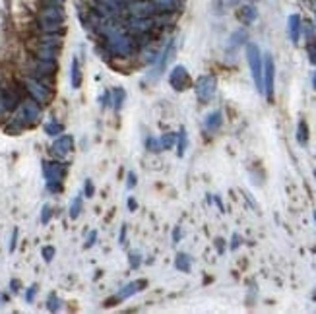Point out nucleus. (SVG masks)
Here are the masks:
<instances>
[{
    "label": "nucleus",
    "mask_w": 316,
    "mask_h": 314,
    "mask_svg": "<svg viewBox=\"0 0 316 314\" xmlns=\"http://www.w3.org/2000/svg\"><path fill=\"white\" fill-rule=\"evenodd\" d=\"M223 125V113L221 111H214V113H210L206 119H204V128L208 130V132H218Z\"/></svg>",
    "instance_id": "nucleus-14"
},
{
    "label": "nucleus",
    "mask_w": 316,
    "mask_h": 314,
    "mask_svg": "<svg viewBox=\"0 0 316 314\" xmlns=\"http://www.w3.org/2000/svg\"><path fill=\"white\" fill-rule=\"evenodd\" d=\"M315 179H316V171H315Z\"/></svg>",
    "instance_id": "nucleus-47"
},
{
    "label": "nucleus",
    "mask_w": 316,
    "mask_h": 314,
    "mask_svg": "<svg viewBox=\"0 0 316 314\" xmlns=\"http://www.w3.org/2000/svg\"><path fill=\"white\" fill-rule=\"evenodd\" d=\"M121 245H126V225L121 227V239H119Z\"/></svg>",
    "instance_id": "nucleus-42"
},
{
    "label": "nucleus",
    "mask_w": 316,
    "mask_h": 314,
    "mask_svg": "<svg viewBox=\"0 0 316 314\" xmlns=\"http://www.w3.org/2000/svg\"><path fill=\"white\" fill-rule=\"evenodd\" d=\"M144 287H146V280H136V282L128 283V285H125L123 289H119V291L115 293V297H113V299H109V301H107V307H111L113 303H123V301H126V299H130L132 295L140 293Z\"/></svg>",
    "instance_id": "nucleus-10"
},
{
    "label": "nucleus",
    "mask_w": 316,
    "mask_h": 314,
    "mask_svg": "<svg viewBox=\"0 0 316 314\" xmlns=\"http://www.w3.org/2000/svg\"><path fill=\"white\" fill-rule=\"evenodd\" d=\"M18 235H20V231H18V229H14V231H12V239H10V245H8V251H10V252L16 251V245H18Z\"/></svg>",
    "instance_id": "nucleus-35"
},
{
    "label": "nucleus",
    "mask_w": 316,
    "mask_h": 314,
    "mask_svg": "<svg viewBox=\"0 0 316 314\" xmlns=\"http://www.w3.org/2000/svg\"><path fill=\"white\" fill-rule=\"evenodd\" d=\"M239 247H241V235L235 233V235L231 237V251H237Z\"/></svg>",
    "instance_id": "nucleus-37"
},
{
    "label": "nucleus",
    "mask_w": 316,
    "mask_h": 314,
    "mask_svg": "<svg viewBox=\"0 0 316 314\" xmlns=\"http://www.w3.org/2000/svg\"><path fill=\"white\" fill-rule=\"evenodd\" d=\"M313 86H315V90H316V72H315V76H313Z\"/></svg>",
    "instance_id": "nucleus-45"
},
{
    "label": "nucleus",
    "mask_w": 316,
    "mask_h": 314,
    "mask_svg": "<svg viewBox=\"0 0 316 314\" xmlns=\"http://www.w3.org/2000/svg\"><path fill=\"white\" fill-rule=\"evenodd\" d=\"M84 210V194H76L70 202V220H78Z\"/></svg>",
    "instance_id": "nucleus-17"
},
{
    "label": "nucleus",
    "mask_w": 316,
    "mask_h": 314,
    "mask_svg": "<svg viewBox=\"0 0 316 314\" xmlns=\"http://www.w3.org/2000/svg\"><path fill=\"white\" fill-rule=\"evenodd\" d=\"M111 97H113V109L119 113L123 107H125V101H126V92L123 88H115L111 92Z\"/></svg>",
    "instance_id": "nucleus-20"
},
{
    "label": "nucleus",
    "mask_w": 316,
    "mask_h": 314,
    "mask_svg": "<svg viewBox=\"0 0 316 314\" xmlns=\"http://www.w3.org/2000/svg\"><path fill=\"white\" fill-rule=\"evenodd\" d=\"M247 61L251 66V74H253L254 86H256L258 94H264V78H262L264 59H262V53H260L256 43H247Z\"/></svg>",
    "instance_id": "nucleus-2"
},
{
    "label": "nucleus",
    "mask_w": 316,
    "mask_h": 314,
    "mask_svg": "<svg viewBox=\"0 0 316 314\" xmlns=\"http://www.w3.org/2000/svg\"><path fill=\"white\" fill-rule=\"evenodd\" d=\"M187 148H189V134H187V128H181V132L177 136V156L185 157Z\"/></svg>",
    "instance_id": "nucleus-21"
},
{
    "label": "nucleus",
    "mask_w": 316,
    "mask_h": 314,
    "mask_svg": "<svg viewBox=\"0 0 316 314\" xmlns=\"http://www.w3.org/2000/svg\"><path fill=\"white\" fill-rule=\"evenodd\" d=\"M169 86H171L175 92H185V90H189L190 86H192L189 70H187L183 64H177V66L171 70V74H169Z\"/></svg>",
    "instance_id": "nucleus-5"
},
{
    "label": "nucleus",
    "mask_w": 316,
    "mask_h": 314,
    "mask_svg": "<svg viewBox=\"0 0 316 314\" xmlns=\"http://www.w3.org/2000/svg\"><path fill=\"white\" fill-rule=\"evenodd\" d=\"M126 204H128V210H130V212H136V210H138V202H136V200H134L132 196L128 198Z\"/></svg>",
    "instance_id": "nucleus-40"
},
{
    "label": "nucleus",
    "mask_w": 316,
    "mask_h": 314,
    "mask_svg": "<svg viewBox=\"0 0 316 314\" xmlns=\"http://www.w3.org/2000/svg\"><path fill=\"white\" fill-rule=\"evenodd\" d=\"M74 150V138L70 134H61L51 146V154L55 159H66Z\"/></svg>",
    "instance_id": "nucleus-8"
},
{
    "label": "nucleus",
    "mask_w": 316,
    "mask_h": 314,
    "mask_svg": "<svg viewBox=\"0 0 316 314\" xmlns=\"http://www.w3.org/2000/svg\"><path fill=\"white\" fill-rule=\"evenodd\" d=\"M136 185H138V177H136V173H134V171H130V173H128V177H126V188L132 190Z\"/></svg>",
    "instance_id": "nucleus-34"
},
{
    "label": "nucleus",
    "mask_w": 316,
    "mask_h": 314,
    "mask_svg": "<svg viewBox=\"0 0 316 314\" xmlns=\"http://www.w3.org/2000/svg\"><path fill=\"white\" fill-rule=\"evenodd\" d=\"M175 268L179 272H183V274H189L190 270H192V258H190L189 254H185V252H179L177 258H175Z\"/></svg>",
    "instance_id": "nucleus-15"
},
{
    "label": "nucleus",
    "mask_w": 316,
    "mask_h": 314,
    "mask_svg": "<svg viewBox=\"0 0 316 314\" xmlns=\"http://www.w3.org/2000/svg\"><path fill=\"white\" fill-rule=\"evenodd\" d=\"M84 194H86L88 198H94L95 187H94V181H92V179H88V181H86V185H84Z\"/></svg>",
    "instance_id": "nucleus-33"
},
{
    "label": "nucleus",
    "mask_w": 316,
    "mask_h": 314,
    "mask_svg": "<svg viewBox=\"0 0 316 314\" xmlns=\"http://www.w3.org/2000/svg\"><path fill=\"white\" fill-rule=\"evenodd\" d=\"M159 142H161V150H171L175 144H177V134H173V132H167V134H163L161 138H159Z\"/></svg>",
    "instance_id": "nucleus-23"
},
{
    "label": "nucleus",
    "mask_w": 316,
    "mask_h": 314,
    "mask_svg": "<svg viewBox=\"0 0 316 314\" xmlns=\"http://www.w3.org/2000/svg\"><path fill=\"white\" fill-rule=\"evenodd\" d=\"M109 49L119 57H128L132 53V43L121 33H109Z\"/></svg>",
    "instance_id": "nucleus-11"
},
{
    "label": "nucleus",
    "mask_w": 316,
    "mask_h": 314,
    "mask_svg": "<svg viewBox=\"0 0 316 314\" xmlns=\"http://www.w3.org/2000/svg\"><path fill=\"white\" fill-rule=\"evenodd\" d=\"M194 90H196V97L200 99V103H210V101L216 97V92H218V80H216V76H210V74L200 76V78L196 80Z\"/></svg>",
    "instance_id": "nucleus-4"
},
{
    "label": "nucleus",
    "mask_w": 316,
    "mask_h": 314,
    "mask_svg": "<svg viewBox=\"0 0 316 314\" xmlns=\"http://www.w3.org/2000/svg\"><path fill=\"white\" fill-rule=\"evenodd\" d=\"M297 142L301 146H307V142H309V128H307L305 121H301L299 126H297Z\"/></svg>",
    "instance_id": "nucleus-25"
},
{
    "label": "nucleus",
    "mask_w": 316,
    "mask_h": 314,
    "mask_svg": "<svg viewBox=\"0 0 316 314\" xmlns=\"http://www.w3.org/2000/svg\"><path fill=\"white\" fill-rule=\"evenodd\" d=\"M82 66H80V61L78 57L72 59V64H70V84H72V90H80L82 88Z\"/></svg>",
    "instance_id": "nucleus-12"
},
{
    "label": "nucleus",
    "mask_w": 316,
    "mask_h": 314,
    "mask_svg": "<svg viewBox=\"0 0 316 314\" xmlns=\"http://www.w3.org/2000/svg\"><path fill=\"white\" fill-rule=\"evenodd\" d=\"M37 59H45V61H57L59 59V49L55 47H47V45H39L37 49Z\"/></svg>",
    "instance_id": "nucleus-18"
},
{
    "label": "nucleus",
    "mask_w": 316,
    "mask_h": 314,
    "mask_svg": "<svg viewBox=\"0 0 316 314\" xmlns=\"http://www.w3.org/2000/svg\"><path fill=\"white\" fill-rule=\"evenodd\" d=\"M55 254H57L55 247H43V249H41V256H43V260H45L47 264H49V262H53Z\"/></svg>",
    "instance_id": "nucleus-28"
},
{
    "label": "nucleus",
    "mask_w": 316,
    "mask_h": 314,
    "mask_svg": "<svg viewBox=\"0 0 316 314\" xmlns=\"http://www.w3.org/2000/svg\"><path fill=\"white\" fill-rule=\"evenodd\" d=\"M24 86H26L30 97H32L33 101H37L41 107H45V105H49V103L53 101V88L47 86V84H43L41 80H37V78H33V76H28V78L24 80Z\"/></svg>",
    "instance_id": "nucleus-3"
},
{
    "label": "nucleus",
    "mask_w": 316,
    "mask_h": 314,
    "mask_svg": "<svg viewBox=\"0 0 316 314\" xmlns=\"http://www.w3.org/2000/svg\"><path fill=\"white\" fill-rule=\"evenodd\" d=\"M287 30H289V37L291 41L297 45L299 39H301V16L297 14H291L289 20H287Z\"/></svg>",
    "instance_id": "nucleus-13"
},
{
    "label": "nucleus",
    "mask_w": 316,
    "mask_h": 314,
    "mask_svg": "<svg viewBox=\"0 0 316 314\" xmlns=\"http://www.w3.org/2000/svg\"><path fill=\"white\" fill-rule=\"evenodd\" d=\"M262 78H264V94L268 99L274 97V80H276V64H274V57L270 53L264 55V70H262Z\"/></svg>",
    "instance_id": "nucleus-7"
},
{
    "label": "nucleus",
    "mask_w": 316,
    "mask_h": 314,
    "mask_svg": "<svg viewBox=\"0 0 316 314\" xmlns=\"http://www.w3.org/2000/svg\"><path fill=\"white\" fill-rule=\"evenodd\" d=\"M51 218H53V208H51L49 204H45L43 210H41V223L47 225V223L51 221Z\"/></svg>",
    "instance_id": "nucleus-29"
},
{
    "label": "nucleus",
    "mask_w": 316,
    "mask_h": 314,
    "mask_svg": "<svg viewBox=\"0 0 316 314\" xmlns=\"http://www.w3.org/2000/svg\"><path fill=\"white\" fill-rule=\"evenodd\" d=\"M63 132H64V125L59 123V121H55V119H51V121L45 125V134L51 136V138H57V136H61Z\"/></svg>",
    "instance_id": "nucleus-22"
},
{
    "label": "nucleus",
    "mask_w": 316,
    "mask_h": 314,
    "mask_svg": "<svg viewBox=\"0 0 316 314\" xmlns=\"http://www.w3.org/2000/svg\"><path fill=\"white\" fill-rule=\"evenodd\" d=\"M6 301H8V297H6V295H0V303H6Z\"/></svg>",
    "instance_id": "nucleus-44"
},
{
    "label": "nucleus",
    "mask_w": 316,
    "mask_h": 314,
    "mask_svg": "<svg viewBox=\"0 0 316 314\" xmlns=\"http://www.w3.org/2000/svg\"><path fill=\"white\" fill-rule=\"evenodd\" d=\"M95 241H97V231H90V235H88V239H86L84 247H86V249H92V247L95 245Z\"/></svg>",
    "instance_id": "nucleus-36"
},
{
    "label": "nucleus",
    "mask_w": 316,
    "mask_h": 314,
    "mask_svg": "<svg viewBox=\"0 0 316 314\" xmlns=\"http://www.w3.org/2000/svg\"><path fill=\"white\" fill-rule=\"evenodd\" d=\"M99 103H101V107L103 109H107V107H111L113 105V97H111V92H105V94L99 97Z\"/></svg>",
    "instance_id": "nucleus-31"
},
{
    "label": "nucleus",
    "mask_w": 316,
    "mask_h": 314,
    "mask_svg": "<svg viewBox=\"0 0 316 314\" xmlns=\"http://www.w3.org/2000/svg\"><path fill=\"white\" fill-rule=\"evenodd\" d=\"M63 22H64V16L59 8H49V10H45V12L41 14V26H43L45 31L49 33H55L57 30H61Z\"/></svg>",
    "instance_id": "nucleus-9"
},
{
    "label": "nucleus",
    "mask_w": 316,
    "mask_h": 314,
    "mask_svg": "<svg viewBox=\"0 0 316 314\" xmlns=\"http://www.w3.org/2000/svg\"><path fill=\"white\" fill-rule=\"evenodd\" d=\"M315 221H316V212H315Z\"/></svg>",
    "instance_id": "nucleus-46"
},
{
    "label": "nucleus",
    "mask_w": 316,
    "mask_h": 314,
    "mask_svg": "<svg viewBox=\"0 0 316 314\" xmlns=\"http://www.w3.org/2000/svg\"><path fill=\"white\" fill-rule=\"evenodd\" d=\"M216 249H218L220 254L225 252V241H223V239H216Z\"/></svg>",
    "instance_id": "nucleus-41"
},
{
    "label": "nucleus",
    "mask_w": 316,
    "mask_h": 314,
    "mask_svg": "<svg viewBox=\"0 0 316 314\" xmlns=\"http://www.w3.org/2000/svg\"><path fill=\"white\" fill-rule=\"evenodd\" d=\"M307 55H309V63L316 66V39L309 41V45H307Z\"/></svg>",
    "instance_id": "nucleus-27"
},
{
    "label": "nucleus",
    "mask_w": 316,
    "mask_h": 314,
    "mask_svg": "<svg viewBox=\"0 0 316 314\" xmlns=\"http://www.w3.org/2000/svg\"><path fill=\"white\" fill-rule=\"evenodd\" d=\"M181 239H183V229H181V225H179V227H175V231H173V245H177Z\"/></svg>",
    "instance_id": "nucleus-38"
},
{
    "label": "nucleus",
    "mask_w": 316,
    "mask_h": 314,
    "mask_svg": "<svg viewBox=\"0 0 316 314\" xmlns=\"http://www.w3.org/2000/svg\"><path fill=\"white\" fill-rule=\"evenodd\" d=\"M37 291H39V287H37V285H30V287L26 289V301H28V303H33V301H35Z\"/></svg>",
    "instance_id": "nucleus-32"
},
{
    "label": "nucleus",
    "mask_w": 316,
    "mask_h": 314,
    "mask_svg": "<svg viewBox=\"0 0 316 314\" xmlns=\"http://www.w3.org/2000/svg\"><path fill=\"white\" fill-rule=\"evenodd\" d=\"M247 39H249V33L245 31V30H237V31L231 35V39H229V51H231V49L237 51L239 47H243V45L247 43Z\"/></svg>",
    "instance_id": "nucleus-16"
},
{
    "label": "nucleus",
    "mask_w": 316,
    "mask_h": 314,
    "mask_svg": "<svg viewBox=\"0 0 316 314\" xmlns=\"http://www.w3.org/2000/svg\"><path fill=\"white\" fill-rule=\"evenodd\" d=\"M214 202H216V204H218V208H220V210H221V212H223V204H221V198H220V196H214Z\"/></svg>",
    "instance_id": "nucleus-43"
},
{
    "label": "nucleus",
    "mask_w": 316,
    "mask_h": 314,
    "mask_svg": "<svg viewBox=\"0 0 316 314\" xmlns=\"http://www.w3.org/2000/svg\"><path fill=\"white\" fill-rule=\"evenodd\" d=\"M20 285H22V283L18 282V280H12V282H10V291H12L14 295L20 293Z\"/></svg>",
    "instance_id": "nucleus-39"
},
{
    "label": "nucleus",
    "mask_w": 316,
    "mask_h": 314,
    "mask_svg": "<svg viewBox=\"0 0 316 314\" xmlns=\"http://www.w3.org/2000/svg\"><path fill=\"white\" fill-rule=\"evenodd\" d=\"M256 18H258V12H256V8L251 6V4H247V6H243V8L239 10V20L245 22V24H253Z\"/></svg>",
    "instance_id": "nucleus-19"
},
{
    "label": "nucleus",
    "mask_w": 316,
    "mask_h": 314,
    "mask_svg": "<svg viewBox=\"0 0 316 314\" xmlns=\"http://www.w3.org/2000/svg\"><path fill=\"white\" fill-rule=\"evenodd\" d=\"M12 121L20 126L22 130L32 128V126H35L41 121V105H39L37 101H33L32 97H30V99H24V101L18 105V109L12 113Z\"/></svg>",
    "instance_id": "nucleus-1"
},
{
    "label": "nucleus",
    "mask_w": 316,
    "mask_h": 314,
    "mask_svg": "<svg viewBox=\"0 0 316 314\" xmlns=\"http://www.w3.org/2000/svg\"><path fill=\"white\" fill-rule=\"evenodd\" d=\"M146 150H148V152H152V154H159V152H163V150H161V142H159V138L148 136V138H146Z\"/></svg>",
    "instance_id": "nucleus-26"
},
{
    "label": "nucleus",
    "mask_w": 316,
    "mask_h": 314,
    "mask_svg": "<svg viewBox=\"0 0 316 314\" xmlns=\"http://www.w3.org/2000/svg\"><path fill=\"white\" fill-rule=\"evenodd\" d=\"M43 177L47 183L63 185V181L66 179V165L61 161H45L43 163Z\"/></svg>",
    "instance_id": "nucleus-6"
},
{
    "label": "nucleus",
    "mask_w": 316,
    "mask_h": 314,
    "mask_svg": "<svg viewBox=\"0 0 316 314\" xmlns=\"http://www.w3.org/2000/svg\"><path fill=\"white\" fill-rule=\"evenodd\" d=\"M63 309V301L57 297V293H51L47 299V311L49 313H59Z\"/></svg>",
    "instance_id": "nucleus-24"
},
{
    "label": "nucleus",
    "mask_w": 316,
    "mask_h": 314,
    "mask_svg": "<svg viewBox=\"0 0 316 314\" xmlns=\"http://www.w3.org/2000/svg\"><path fill=\"white\" fill-rule=\"evenodd\" d=\"M128 262H130V268H140V264H142V254H140V252H130Z\"/></svg>",
    "instance_id": "nucleus-30"
}]
</instances>
